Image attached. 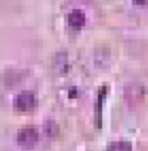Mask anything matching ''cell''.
Instances as JSON below:
<instances>
[{
  "mask_svg": "<svg viewBox=\"0 0 148 151\" xmlns=\"http://www.w3.org/2000/svg\"><path fill=\"white\" fill-rule=\"evenodd\" d=\"M39 134L34 125H25L17 133V142L22 147H33L38 142Z\"/></svg>",
  "mask_w": 148,
  "mask_h": 151,
  "instance_id": "6da1fadb",
  "label": "cell"
},
{
  "mask_svg": "<svg viewBox=\"0 0 148 151\" xmlns=\"http://www.w3.org/2000/svg\"><path fill=\"white\" fill-rule=\"evenodd\" d=\"M36 106V96L33 92L24 91L14 99V108L20 112H29Z\"/></svg>",
  "mask_w": 148,
  "mask_h": 151,
  "instance_id": "7a4b0ae2",
  "label": "cell"
},
{
  "mask_svg": "<svg viewBox=\"0 0 148 151\" xmlns=\"http://www.w3.org/2000/svg\"><path fill=\"white\" fill-rule=\"evenodd\" d=\"M85 21H87L85 13H84L81 9H74L68 14L69 25L75 29H81L84 25H85Z\"/></svg>",
  "mask_w": 148,
  "mask_h": 151,
  "instance_id": "3957f363",
  "label": "cell"
},
{
  "mask_svg": "<svg viewBox=\"0 0 148 151\" xmlns=\"http://www.w3.org/2000/svg\"><path fill=\"white\" fill-rule=\"evenodd\" d=\"M144 96V91L142 86H130L126 89V99L130 104H136Z\"/></svg>",
  "mask_w": 148,
  "mask_h": 151,
  "instance_id": "277c9868",
  "label": "cell"
},
{
  "mask_svg": "<svg viewBox=\"0 0 148 151\" xmlns=\"http://www.w3.org/2000/svg\"><path fill=\"white\" fill-rule=\"evenodd\" d=\"M106 151H132V146L127 141H117L110 143Z\"/></svg>",
  "mask_w": 148,
  "mask_h": 151,
  "instance_id": "5b68a950",
  "label": "cell"
},
{
  "mask_svg": "<svg viewBox=\"0 0 148 151\" xmlns=\"http://www.w3.org/2000/svg\"><path fill=\"white\" fill-rule=\"evenodd\" d=\"M134 1L136 3V4H146L147 0H134Z\"/></svg>",
  "mask_w": 148,
  "mask_h": 151,
  "instance_id": "8992f818",
  "label": "cell"
}]
</instances>
